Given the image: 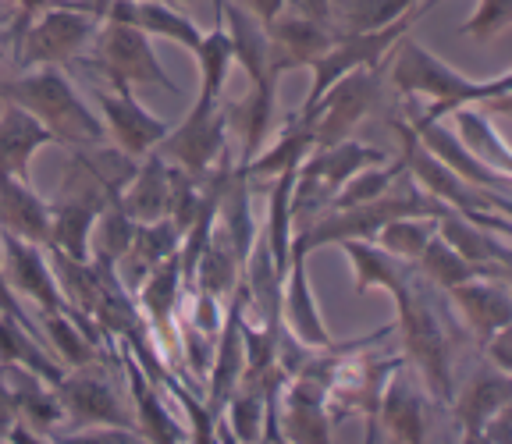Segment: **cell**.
Wrapping results in <instances>:
<instances>
[{
	"mask_svg": "<svg viewBox=\"0 0 512 444\" xmlns=\"http://www.w3.org/2000/svg\"><path fill=\"white\" fill-rule=\"evenodd\" d=\"M278 79H260L253 82L242 100L235 104H224V114H228V128L239 135V164L235 167H246L256 153L264 150L267 135L274 128V107H278Z\"/></svg>",
	"mask_w": 512,
	"mask_h": 444,
	"instance_id": "d4e9b609",
	"label": "cell"
},
{
	"mask_svg": "<svg viewBox=\"0 0 512 444\" xmlns=\"http://www.w3.org/2000/svg\"><path fill=\"white\" fill-rule=\"evenodd\" d=\"M0 267H4V281L18 299H32L40 306V313L68 310L61 288H57L54 270L47 263V249L29 242V238L15 235V231L0 228Z\"/></svg>",
	"mask_w": 512,
	"mask_h": 444,
	"instance_id": "9a60e30c",
	"label": "cell"
},
{
	"mask_svg": "<svg viewBox=\"0 0 512 444\" xmlns=\"http://www.w3.org/2000/svg\"><path fill=\"white\" fill-rule=\"evenodd\" d=\"M427 398L424 388L409 377V373L399 370L388 377L381 391V402H377V416H374V437L377 430H388L392 441H406V444H420L431 430V409H427Z\"/></svg>",
	"mask_w": 512,
	"mask_h": 444,
	"instance_id": "ac0fdd59",
	"label": "cell"
},
{
	"mask_svg": "<svg viewBox=\"0 0 512 444\" xmlns=\"http://www.w3.org/2000/svg\"><path fill=\"white\" fill-rule=\"evenodd\" d=\"M0 381L8 391L11 405H15V420H22L32 434H50L54 427L64 423L61 398H57L54 384H47L40 373H32L22 363H8L0 359Z\"/></svg>",
	"mask_w": 512,
	"mask_h": 444,
	"instance_id": "ffe728a7",
	"label": "cell"
},
{
	"mask_svg": "<svg viewBox=\"0 0 512 444\" xmlns=\"http://www.w3.org/2000/svg\"><path fill=\"white\" fill-rule=\"evenodd\" d=\"M86 64L104 79L125 82V86H160L168 93H182V86L160 68L150 36L132 25L100 22L93 36V57Z\"/></svg>",
	"mask_w": 512,
	"mask_h": 444,
	"instance_id": "ba28073f",
	"label": "cell"
},
{
	"mask_svg": "<svg viewBox=\"0 0 512 444\" xmlns=\"http://www.w3.org/2000/svg\"><path fill=\"white\" fill-rule=\"evenodd\" d=\"M40 331H43V341H47V349L57 352L64 366H89V363H107L104 356V345H96L79 324H75L68 313H40Z\"/></svg>",
	"mask_w": 512,
	"mask_h": 444,
	"instance_id": "e575fe53",
	"label": "cell"
},
{
	"mask_svg": "<svg viewBox=\"0 0 512 444\" xmlns=\"http://www.w3.org/2000/svg\"><path fill=\"white\" fill-rule=\"evenodd\" d=\"M121 189H111L96 178L93 185L75 192H64L61 199L50 203V238L47 246L61 249L72 260H89V235H93V224L104 210V203L111 196H118Z\"/></svg>",
	"mask_w": 512,
	"mask_h": 444,
	"instance_id": "e0dca14e",
	"label": "cell"
},
{
	"mask_svg": "<svg viewBox=\"0 0 512 444\" xmlns=\"http://www.w3.org/2000/svg\"><path fill=\"white\" fill-rule=\"evenodd\" d=\"M480 349H484V356H488V363L495 366V370H502V373L512 370V334H509V327H498V331L491 334Z\"/></svg>",
	"mask_w": 512,
	"mask_h": 444,
	"instance_id": "f6af8a7d",
	"label": "cell"
},
{
	"mask_svg": "<svg viewBox=\"0 0 512 444\" xmlns=\"http://www.w3.org/2000/svg\"><path fill=\"white\" fill-rule=\"evenodd\" d=\"M18 104L40 121L57 146H72V150H86V146L107 143V128L100 114L79 96L72 79L61 68H29L18 79L0 82V104Z\"/></svg>",
	"mask_w": 512,
	"mask_h": 444,
	"instance_id": "3957f363",
	"label": "cell"
},
{
	"mask_svg": "<svg viewBox=\"0 0 512 444\" xmlns=\"http://www.w3.org/2000/svg\"><path fill=\"white\" fill-rule=\"evenodd\" d=\"M416 18L420 15H402L399 22L384 25V29H374V32H338L335 43L328 47V54H320L317 61L310 64L313 86H310V96H306V104L299 107V111H310L320 96L328 93L331 82H338L345 72H352V68H367V64L388 61L392 50L399 47L402 36L413 29Z\"/></svg>",
	"mask_w": 512,
	"mask_h": 444,
	"instance_id": "8fae6325",
	"label": "cell"
},
{
	"mask_svg": "<svg viewBox=\"0 0 512 444\" xmlns=\"http://www.w3.org/2000/svg\"><path fill=\"white\" fill-rule=\"evenodd\" d=\"M452 118H456V125H459V143H463L473 157H480L488 167H498V171H512L509 146L502 143V135L495 132L491 118H484V114L473 111V107H456Z\"/></svg>",
	"mask_w": 512,
	"mask_h": 444,
	"instance_id": "f35d334b",
	"label": "cell"
},
{
	"mask_svg": "<svg viewBox=\"0 0 512 444\" xmlns=\"http://www.w3.org/2000/svg\"><path fill=\"white\" fill-rule=\"evenodd\" d=\"M43 249H47V263L54 270L57 288H61L68 310H79L86 317H93L96 302H100V274H96L93 260H72V256L54 246H43Z\"/></svg>",
	"mask_w": 512,
	"mask_h": 444,
	"instance_id": "d590c367",
	"label": "cell"
},
{
	"mask_svg": "<svg viewBox=\"0 0 512 444\" xmlns=\"http://www.w3.org/2000/svg\"><path fill=\"white\" fill-rule=\"evenodd\" d=\"M224 135H228V114H224V100H207V96H196L192 111L185 114L182 125L168 128V135L160 139L153 150L168 164L189 171L192 178H207L217 167V160L228 153L224 146Z\"/></svg>",
	"mask_w": 512,
	"mask_h": 444,
	"instance_id": "9c48e42d",
	"label": "cell"
},
{
	"mask_svg": "<svg viewBox=\"0 0 512 444\" xmlns=\"http://www.w3.org/2000/svg\"><path fill=\"white\" fill-rule=\"evenodd\" d=\"M288 4H296L299 11L313 15L317 22H328L331 25V11H328V0H288Z\"/></svg>",
	"mask_w": 512,
	"mask_h": 444,
	"instance_id": "7dc6e473",
	"label": "cell"
},
{
	"mask_svg": "<svg viewBox=\"0 0 512 444\" xmlns=\"http://www.w3.org/2000/svg\"><path fill=\"white\" fill-rule=\"evenodd\" d=\"M196 57H200V72H203L200 96H207V100H221L224 86H228V72H232V64H235L232 36H228V29H224L221 18L214 22V29L203 32L200 47H196Z\"/></svg>",
	"mask_w": 512,
	"mask_h": 444,
	"instance_id": "ab89813d",
	"label": "cell"
},
{
	"mask_svg": "<svg viewBox=\"0 0 512 444\" xmlns=\"http://www.w3.org/2000/svg\"><path fill=\"white\" fill-rule=\"evenodd\" d=\"M313 146H317V143H313V132L306 128V121L299 118V114H292V118L285 121V128H281L278 143H271L267 150H260L246 167H235V171H239V175H246L249 182H260V178H278L281 171H292V167H299V160H303Z\"/></svg>",
	"mask_w": 512,
	"mask_h": 444,
	"instance_id": "d6a6232c",
	"label": "cell"
},
{
	"mask_svg": "<svg viewBox=\"0 0 512 444\" xmlns=\"http://www.w3.org/2000/svg\"><path fill=\"white\" fill-rule=\"evenodd\" d=\"M100 18L89 11L68 8V4H50L36 11L15 36V61L29 68H64L82 57V50L93 43Z\"/></svg>",
	"mask_w": 512,
	"mask_h": 444,
	"instance_id": "8992f818",
	"label": "cell"
},
{
	"mask_svg": "<svg viewBox=\"0 0 512 444\" xmlns=\"http://www.w3.org/2000/svg\"><path fill=\"white\" fill-rule=\"evenodd\" d=\"M281 313H285L288 334L306 345V349H324L331 345V334L324 327V317L317 310V299L306 281V249L292 238V253H288V270L281 281Z\"/></svg>",
	"mask_w": 512,
	"mask_h": 444,
	"instance_id": "d6986e66",
	"label": "cell"
},
{
	"mask_svg": "<svg viewBox=\"0 0 512 444\" xmlns=\"http://www.w3.org/2000/svg\"><path fill=\"white\" fill-rule=\"evenodd\" d=\"M0 228L47 246L50 238V203L25 178H15L0 164Z\"/></svg>",
	"mask_w": 512,
	"mask_h": 444,
	"instance_id": "4316f807",
	"label": "cell"
},
{
	"mask_svg": "<svg viewBox=\"0 0 512 444\" xmlns=\"http://www.w3.org/2000/svg\"><path fill=\"white\" fill-rule=\"evenodd\" d=\"M384 160H388L384 150L352 143V139H342V143H331V146H313V150L299 160L296 178H292V196H288L292 228H303V224L317 221L320 214H328L335 192L342 189L356 171L384 164Z\"/></svg>",
	"mask_w": 512,
	"mask_h": 444,
	"instance_id": "5b68a950",
	"label": "cell"
},
{
	"mask_svg": "<svg viewBox=\"0 0 512 444\" xmlns=\"http://www.w3.org/2000/svg\"><path fill=\"white\" fill-rule=\"evenodd\" d=\"M342 249L352 260V274H356V295H367L374 288H388L399 292L406 278L413 274V263L399 260L388 249H381L374 238H345Z\"/></svg>",
	"mask_w": 512,
	"mask_h": 444,
	"instance_id": "4dcf8cb0",
	"label": "cell"
},
{
	"mask_svg": "<svg viewBox=\"0 0 512 444\" xmlns=\"http://www.w3.org/2000/svg\"><path fill=\"white\" fill-rule=\"evenodd\" d=\"M0 359L29 366V370L40 373L47 384H57L64 373H68L61 363H54V356H50V349L43 341H36L22 324H15V320L4 317V313H0Z\"/></svg>",
	"mask_w": 512,
	"mask_h": 444,
	"instance_id": "8d00e7d4",
	"label": "cell"
},
{
	"mask_svg": "<svg viewBox=\"0 0 512 444\" xmlns=\"http://www.w3.org/2000/svg\"><path fill=\"white\" fill-rule=\"evenodd\" d=\"M235 4H242L249 15H256L264 25L271 22V18L278 15L281 8H285V0H235Z\"/></svg>",
	"mask_w": 512,
	"mask_h": 444,
	"instance_id": "bcb514c9",
	"label": "cell"
},
{
	"mask_svg": "<svg viewBox=\"0 0 512 444\" xmlns=\"http://www.w3.org/2000/svg\"><path fill=\"white\" fill-rule=\"evenodd\" d=\"M143 164L128 175V182L118 192V207L125 210L136 224H150L168 217V199H171V185H168V160L160 157L157 150H150L146 157H139Z\"/></svg>",
	"mask_w": 512,
	"mask_h": 444,
	"instance_id": "83f0119b",
	"label": "cell"
},
{
	"mask_svg": "<svg viewBox=\"0 0 512 444\" xmlns=\"http://www.w3.org/2000/svg\"><path fill=\"white\" fill-rule=\"evenodd\" d=\"M392 86L402 93V100H427L420 111L427 118H445L456 107H477V104H495L498 111H509V75H495V79H466L452 64H445L438 54L420 47L416 40L402 36L399 50L392 61Z\"/></svg>",
	"mask_w": 512,
	"mask_h": 444,
	"instance_id": "7a4b0ae2",
	"label": "cell"
},
{
	"mask_svg": "<svg viewBox=\"0 0 512 444\" xmlns=\"http://www.w3.org/2000/svg\"><path fill=\"white\" fill-rule=\"evenodd\" d=\"M399 302V334L406 359H413L424 373V388L434 402L448 405L452 402V352L456 341L463 338L452 313H448V295L434 288L420 274H409L406 285L392 292Z\"/></svg>",
	"mask_w": 512,
	"mask_h": 444,
	"instance_id": "6da1fadb",
	"label": "cell"
},
{
	"mask_svg": "<svg viewBox=\"0 0 512 444\" xmlns=\"http://www.w3.org/2000/svg\"><path fill=\"white\" fill-rule=\"evenodd\" d=\"M182 295V267H178V253L168 256L160 267L150 270V278L136 288V306L143 313L146 327L164 345L160 352H178V324H175V306Z\"/></svg>",
	"mask_w": 512,
	"mask_h": 444,
	"instance_id": "7402d4cb",
	"label": "cell"
},
{
	"mask_svg": "<svg viewBox=\"0 0 512 444\" xmlns=\"http://www.w3.org/2000/svg\"><path fill=\"white\" fill-rule=\"evenodd\" d=\"M505 405H512L509 373H502V370L491 366V370L473 373L470 381L463 384V391L456 395V402L448 405V409H452L456 423L463 427V441H480L488 420L498 413V409H505Z\"/></svg>",
	"mask_w": 512,
	"mask_h": 444,
	"instance_id": "cb8c5ba5",
	"label": "cell"
},
{
	"mask_svg": "<svg viewBox=\"0 0 512 444\" xmlns=\"http://www.w3.org/2000/svg\"><path fill=\"white\" fill-rule=\"evenodd\" d=\"M328 384L310 377V373H292L285 381V391L278 398V430L281 441L324 444L335 437V423L328 416Z\"/></svg>",
	"mask_w": 512,
	"mask_h": 444,
	"instance_id": "2e32d148",
	"label": "cell"
},
{
	"mask_svg": "<svg viewBox=\"0 0 512 444\" xmlns=\"http://www.w3.org/2000/svg\"><path fill=\"white\" fill-rule=\"evenodd\" d=\"M93 100L100 107V121L107 128V139H114L118 153L139 160L153 150V146L168 135V121H160L157 114H150L136 96H132V86L125 82L107 79V86L93 89Z\"/></svg>",
	"mask_w": 512,
	"mask_h": 444,
	"instance_id": "4fadbf2b",
	"label": "cell"
},
{
	"mask_svg": "<svg viewBox=\"0 0 512 444\" xmlns=\"http://www.w3.org/2000/svg\"><path fill=\"white\" fill-rule=\"evenodd\" d=\"M121 366L128 373V388H132V398H136V427H139V441H160V444H178L189 441V430L171 416V409L164 405V395H160L157 384L146 377V370L136 363V356L118 345Z\"/></svg>",
	"mask_w": 512,
	"mask_h": 444,
	"instance_id": "603a6c76",
	"label": "cell"
},
{
	"mask_svg": "<svg viewBox=\"0 0 512 444\" xmlns=\"http://www.w3.org/2000/svg\"><path fill=\"white\" fill-rule=\"evenodd\" d=\"M381 79L384 64H367V68H352L338 82H331L328 93L320 96L310 111H296L313 132V143L331 146L349 139L363 121L374 114L381 104Z\"/></svg>",
	"mask_w": 512,
	"mask_h": 444,
	"instance_id": "52a82bcc",
	"label": "cell"
},
{
	"mask_svg": "<svg viewBox=\"0 0 512 444\" xmlns=\"http://www.w3.org/2000/svg\"><path fill=\"white\" fill-rule=\"evenodd\" d=\"M434 231L445 238L448 246L456 249L463 260L480 263V267H495L509 274V263H512V249L498 231L484 228V224L470 221V217L456 214V210H445V214L434 221Z\"/></svg>",
	"mask_w": 512,
	"mask_h": 444,
	"instance_id": "f1b7e54d",
	"label": "cell"
},
{
	"mask_svg": "<svg viewBox=\"0 0 512 444\" xmlns=\"http://www.w3.org/2000/svg\"><path fill=\"white\" fill-rule=\"evenodd\" d=\"M413 270L420 274V278H427L434 288H441V292H448V288L463 285V281L470 278H509L505 270H495V267H480V263H470L463 260V256L456 253V249L448 246L445 238L434 231L431 242L424 246V253L413 260Z\"/></svg>",
	"mask_w": 512,
	"mask_h": 444,
	"instance_id": "1f68e13d",
	"label": "cell"
},
{
	"mask_svg": "<svg viewBox=\"0 0 512 444\" xmlns=\"http://www.w3.org/2000/svg\"><path fill=\"white\" fill-rule=\"evenodd\" d=\"M267 36V75L281 79L285 72L296 68H310L320 54H328V47L335 43V25L317 22L313 15L299 11L296 4H288L264 25Z\"/></svg>",
	"mask_w": 512,
	"mask_h": 444,
	"instance_id": "7c38bea8",
	"label": "cell"
},
{
	"mask_svg": "<svg viewBox=\"0 0 512 444\" xmlns=\"http://www.w3.org/2000/svg\"><path fill=\"white\" fill-rule=\"evenodd\" d=\"M185 320H189L200 334L214 338V334L221 331V320H224L221 299H214V295H207V292H192V313Z\"/></svg>",
	"mask_w": 512,
	"mask_h": 444,
	"instance_id": "7bdbcfd3",
	"label": "cell"
},
{
	"mask_svg": "<svg viewBox=\"0 0 512 444\" xmlns=\"http://www.w3.org/2000/svg\"><path fill=\"white\" fill-rule=\"evenodd\" d=\"M420 0H328L335 32H374L399 22L402 15H420Z\"/></svg>",
	"mask_w": 512,
	"mask_h": 444,
	"instance_id": "836d02e7",
	"label": "cell"
},
{
	"mask_svg": "<svg viewBox=\"0 0 512 444\" xmlns=\"http://www.w3.org/2000/svg\"><path fill=\"white\" fill-rule=\"evenodd\" d=\"M434 4H441V0H420V4H416V11H420V15H427V11H431Z\"/></svg>",
	"mask_w": 512,
	"mask_h": 444,
	"instance_id": "f907efd6",
	"label": "cell"
},
{
	"mask_svg": "<svg viewBox=\"0 0 512 444\" xmlns=\"http://www.w3.org/2000/svg\"><path fill=\"white\" fill-rule=\"evenodd\" d=\"M107 363H89L79 366L75 373H64L61 381L54 384L57 398H61L64 420L72 423L75 430L82 427H107V430H125L136 434V413L128 409L118 398V391L107 381Z\"/></svg>",
	"mask_w": 512,
	"mask_h": 444,
	"instance_id": "30bf717a",
	"label": "cell"
},
{
	"mask_svg": "<svg viewBox=\"0 0 512 444\" xmlns=\"http://www.w3.org/2000/svg\"><path fill=\"white\" fill-rule=\"evenodd\" d=\"M512 22V0H477L473 15L459 25V36H470L477 43L498 40Z\"/></svg>",
	"mask_w": 512,
	"mask_h": 444,
	"instance_id": "b9f144b4",
	"label": "cell"
},
{
	"mask_svg": "<svg viewBox=\"0 0 512 444\" xmlns=\"http://www.w3.org/2000/svg\"><path fill=\"white\" fill-rule=\"evenodd\" d=\"M434 221H438V217H424V214H402V217H392V221H384L381 228H377L374 242H377L381 249H388L392 256H399V260L413 263L416 256L424 253L427 242H431Z\"/></svg>",
	"mask_w": 512,
	"mask_h": 444,
	"instance_id": "60d3db41",
	"label": "cell"
},
{
	"mask_svg": "<svg viewBox=\"0 0 512 444\" xmlns=\"http://www.w3.org/2000/svg\"><path fill=\"white\" fill-rule=\"evenodd\" d=\"M392 132L399 135V160L409 171L420 189L427 196H434L438 203H445L448 210L470 217V221L484 224V228L498 231V235H509V196H498V192L477 189V185L463 182L459 175H452L441 160H434L431 153L420 146V139L413 135V128L402 118H392Z\"/></svg>",
	"mask_w": 512,
	"mask_h": 444,
	"instance_id": "277c9868",
	"label": "cell"
},
{
	"mask_svg": "<svg viewBox=\"0 0 512 444\" xmlns=\"http://www.w3.org/2000/svg\"><path fill=\"white\" fill-rule=\"evenodd\" d=\"M0 313H4V317H11V320H15V324H22L25 331H29L36 341H43L40 324H36V320H32L29 313H25L22 299H18V295L8 288V281H4V267H0ZM43 345H47V341H43Z\"/></svg>",
	"mask_w": 512,
	"mask_h": 444,
	"instance_id": "ee69618b",
	"label": "cell"
},
{
	"mask_svg": "<svg viewBox=\"0 0 512 444\" xmlns=\"http://www.w3.org/2000/svg\"><path fill=\"white\" fill-rule=\"evenodd\" d=\"M132 231H136V221L118 207V196H111L104 203V210H100V217H96L93 235H89V260L118 267L128 242H132Z\"/></svg>",
	"mask_w": 512,
	"mask_h": 444,
	"instance_id": "74e56055",
	"label": "cell"
},
{
	"mask_svg": "<svg viewBox=\"0 0 512 444\" xmlns=\"http://www.w3.org/2000/svg\"><path fill=\"white\" fill-rule=\"evenodd\" d=\"M402 121L413 128V135L420 139V146H424L434 160H441L452 175H459L463 182L477 185V189L509 196V171H498V167H488L480 157H473V153L459 143V135H452V128H445L438 118H427V114L420 111V100H406V107H402Z\"/></svg>",
	"mask_w": 512,
	"mask_h": 444,
	"instance_id": "5bb4252c",
	"label": "cell"
},
{
	"mask_svg": "<svg viewBox=\"0 0 512 444\" xmlns=\"http://www.w3.org/2000/svg\"><path fill=\"white\" fill-rule=\"evenodd\" d=\"M178 246H182V231L175 228L171 217H160V221H150V224H136L132 242H128L125 256L118 260L121 285L136 295V288L150 278V270L160 267L168 256H175Z\"/></svg>",
	"mask_w": 512,
	"mask_h": 444,
	"instance_id": "484cf974",
	"label": "cell"
},
{
	"mask_svg": "<svg viewBox=\"0 0 512 444\" xmlns=\"http://www.w3.org/2000/svg\"><path fill=\"white\" fill-rule=\"evenodd\" d=\"M11 423H15V405H11L8 391H4V381H0V441L8 437Z\"/></svg>",
	"mask_w": 512,
	"mask_h": 444,
	"instance_id": "c3c4849f",
	"label": "cell"
},
{
	"mask_svg": "<svg viewBox=\"0 0 512 444\" xmlns=\"http://www.w3.org/2000/svg\"><path fill=\"white\" fill-rule=\"evenodd\" d=\"M160 4H171V8H189V4H200V0H160Z\"/></svg>",
	"mask_w": 512,
	"mask_h": 444,
	"instance_id": "681fc988",
	"label": "cell"
},
{
	"mask_svg": "<svg viewBox=\"0 0 512 444\" xmlns=\"http://www.w3.org/2000/svg\"><path fill=\"white\" fill-rule=\"evenodd\" d=\"M50 143H54V135L40 121L32 118L25 107L4 100V111H0V164L8 167L11 175L29 182L32 157Z\"/></svg>",
	"mask_w": 512,
	"mask_h": 444,
	"instance_id": "f546056e",
	"label": "cell"
},
{
	"mask_svg": "<svg viewBox=\"0 0 512 444\" xmlns=\"http://www.w3.org/2000/svg\"><path fill=\"white\" fill-rule=\"evenodd\" d=\"M448 302L459 306V317L466 320V331L473 334L477 345L491 338L498 327H509L512 320V299H509V278H470L463 285L448 288Z\"/></svg>",
	"mask_w": 512,
	"mask_h": 444,
	"instance_id": "44dd1931",
	"label": "cell"
}]
</instances>
